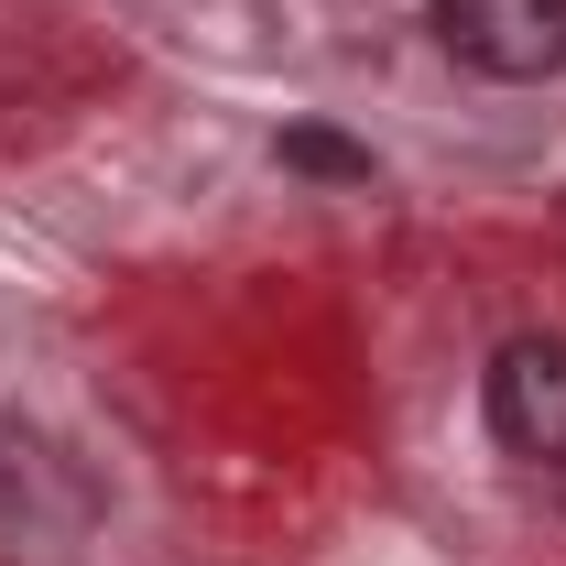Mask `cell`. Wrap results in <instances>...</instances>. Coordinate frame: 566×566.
Returning <instances> with one entry per match:
<instances>
[{"instance_id":"1","label":"cell","mask_w":566,"mask_h":566,"mask_svg":"<svg viewBox=\"0 0 566 566\" xmlns=\"http://www.w3.org/2000/svg\"><path fill=\"white\" fill-rule=\"evenodd\" d=\"M480 415L512 458H534V469H566V338L556 327H523V338H501L491 370H480Z\"/></svg>"},{"instance_id":"3","label":"cell","mask_w":566,"mask_h":566,"mask_svg":"<svg viewBox=\"0 0 566 566\" xmlns=\"http://www.w3.org/2000/svg\"><path fill=\"white\" fill-rule=\"evenodd\" d=\"M98 523V480L76 469L55 436L0 424V545H66Z\"/></svg>"},{"instance_id":"4","label":"cell","mask_w":566,"mask_h":566,"mask_svg":"<svg viewBox=\"0 0 566 566\" xmlns=\"http://www.w3.org/2000/svg\"><path fill=\"white\" fill-rule=\"evenodd\" d=\"M283 164L316 186H370V142H338V132H283Z\"/></svg>"},{"instance_id":"2","label":"cell","mask_w":566,"mask_h":566,"mask_svg":"<svg viewBox=\"0 0 566 566\" xmlns=\"http://www.w3.org/2000/svg\"><path fill=\"white\" fill-rule=\"evenodd\" d=\"M436 44L469 76L534 87V76H566V0H436Z\"/></svg>"}]
</instances>
